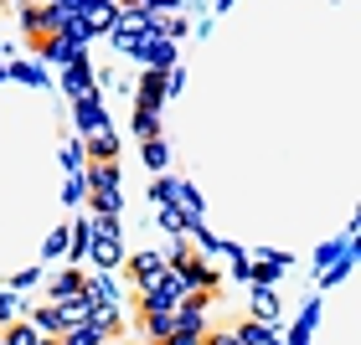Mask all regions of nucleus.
Instances as JSON below:
<instances>
[{
  "instance_id": "7",
  "label": "nucleus",
  "mask_w": 361,
  "mask_h": 345,
  "mask_svg": "<svg viewBox=\"0 0 361 345\" xmlns=\"http://www.w3.org/2000/svg\"><path fill=\"white\" fill-rule=\"evenodd\" d=\"M207 345H243L238 335H207Z\"/></svg>"
},
{
  "instance_id": "9",
  "label": "nucleus",
  "mask_w": 361,
  "mask_h": 345,
  "mask_svg": "<svg viewBox=\"0 0 361 345\" xmlns=\"http://www.w3.org/2000/svg\"><path fill=\"white\" fill-rule=\"evenodd\" d=\"M0 345H6V340H0Z\"/></svg>"
},
{
  "instance_id": "1",
  "label": "nucleus",
  "mask_w": 361,
  "mask_h": 345,
  "mask_svg": "<svg viewBox=\"0 0 361 345\" xmlns=\"http://www.w3.org/2000/svg\"><path fill=\"white\" fill-rule=\"evenodd\" d=\"M62 21H68L62 11H37V6H26V31H31V37H52Z\"/></svg>"
},
{
  "instance_id": "4",
  "label": "nucleus",
  "mask_w": 361,
  "mask_h": 345,
  "mask_svg": "<svg viewBox=\"0 0 361 345\" xmlns=\"http://www.w3.org/2000/svg\"><path fill=\"white\" fill-rule=\"evenodd\" d=\"M6 345H42V340H37V330H31V325H16V330L6 335Z\"/></svg>"
},
{
  "instance_id": "2",
  "label": "nucleus",
  "mask_w": 361,
  "mask_h": 345,
  "mask_svg": "<svg viewBox=\"0 0 361 345\" xmlns=\"http://www.w3.org/2000/svg\"><path fill=\"white\" fill-rule=\"evenodd\" d=\"M129 268H135V278H140V284H155V278L166 273V258L145 253V258H135V263H129Z\"/></svg>"
},
{
  "instance_id": "5",
  "label": "nucleus",
  "mask_w": 361,
  "mask_h": 345,
  "mask_svg": "<svg viewBox=\"0 0 361 345\" xmlns=\"http://www.w3.org/2000/svg\"><path fill=\"white\" fill-rule=\"evenodd\" d=\"M98 340H104L98 330H78V325H73V330H68V340H62V345H98Z\"/></svg>"
},
{
  "instance_id": "8",
  "label": "nucleus",
  "mask_w": 361,
  "mask_h": 345,
  "mask_svg": "<svg viewBox=\"0 0 361 345\" xmlns=\"http://www.w3.org/2000/svg\"><path fill=\"white\" fill-rule=\"evenodd\" d=\"M6 315H11V304H6V299H0V320H6Z\"/></svg>"
},
{
  "instance_id": "6",
  "label": "nucleus",
  "mask_w": 361,
  "mask_h": 345,
  "mask_svg": "<svg viewBox=\"0 0 361 345\" xmlns=\"http://www.w3.org/2000/svg\"><path fill=\"white\" fill-rule=\"evenodd\" d=\"M93 155H98V160H109V155H114V139H109V134H98V139H93Z\"/></svg>"
},
{
  "instance_id": "3",
  "label": "nucleus",
  "mask_w": 361,
  "mask_h": 345,
  "mask_svg": "<svg viewBox=\"0 0 361 345\" xmlns=\"http://www.w3.org/2000/svg\"><path fill=\"white\" fill-rule=\"evenodd\" d=\"M160 88H166V83H160V73H150V77H145V93H140V104H145V113H150V108L160 104Z\"/></svg>"
}]
</instances>
